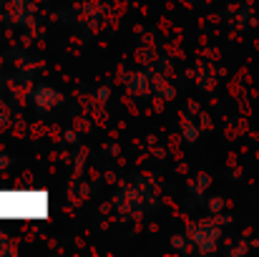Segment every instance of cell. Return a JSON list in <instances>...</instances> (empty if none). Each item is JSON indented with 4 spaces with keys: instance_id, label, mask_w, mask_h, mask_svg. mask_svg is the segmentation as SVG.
Segmentation results:
<instances>
[{
    "instance_id": "obj_1",
    "label": "cell",
    "mask_w": 259,
    "mask_h": 257,
    "mask_svg": "<svg viewBox=\"0 0 259 257\" xmlns=\"http://www.w3.org/2000/svg\"><path fill=\"white\" fill-rule=\"evenodd\" d=\"M40 214L48 212V199L43 194H0V214Z\"/></svg>"
}]
</instances>
